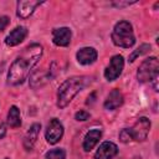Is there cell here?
Listing matches in <instances>:
<instances>
[{
    "label": "cell",
    "instance_id": "cell-1",
    "mask_svg": "<svg viewBox=\"0 0 159 159\" xmlns=\"http://www.w3.org/2000/svg\"><path fill=\"white\" fill-rule=\"evenodd\" d=\"M43 53V47L40 43H31L24 48L22 53L15 58L7 72V83L19 86L29 77L34 66L39 62Z\"/></svg>",
    "mask_w": 159,
    "mask_h": 159
},
{
    "label": "cell",
    "instance_id": "cell-2",
    "mask_svg": "<svg viewBox=\"0 0 159 159\" xmlns=\"http://www.w3.org/2000/svg\"><path fill=\"white\" fill-rule=\"evenodd\" d=\"M87 80L88 77L86 76H73L63 81L57 89V107L61 109L67 107L71 101L84 88Z\"/></svg>",
    "mask_w": 159,
    "mask_h": 159
},
{
    "label": "cell",
    "instance_id": "cell-3",
    "mask_svg": "<svg viewBox=\"0 0 159 159\" xmlns=\"http://www.w3.org/2000/svg\"><path fill=\"white\" fill-rule=\"evenodd\" d=\"M111 39L116 46L123 47V48H130L135 43V36H134L130 22L125 20L118 21L112 30Z\"/></svg>",
    "mask_w": 159,
    "mask_h": 159
},
{
    "label": "cell",
    "instance_id": "cell-4",
    "mask_svg": "<svg viewBox=\"0 0 159 159\" xmlns=\"http://www.w3.org/2000/svg\"><path fill=\"white\" fill-rule=\"evenodd\" d=\"M158 76H159V61L155 56L145 58L137 71V78L140 83H153L155 91H158Z\"/></svg>",
    "mask_w": 159,
    "mask_h": 159
},
{
    "label": "cell",
    "instance_id": "cell-5",
    "mask_svg": "<svg viewBox=\"0 0 159 159\" xmlns=\"http://www.w3.org/2000/svg\"><path fill=\"white\" fill-rule=\"evenodd\" d=\"M150 125H152L150 120L147 117L138 118L137 122L130 128H127V132H128V135L130 138V142L132 140L144 142L148 138V134H149V130H150Z\"/></svg>",
    "mask_w": 159,
    "mask_h": 159
},
{
    "label": "cell",
    "instance_id": "cell-6",
    "mask_svg": "<svg viewBox=\"0 0 159 159\" xmlns=\"http://www.w3.org/2000/svg\"><path fill=\"white\" fill-rule=\"evenodd\" d=\"M63 133H65L63 124L57 118H52V119H50V122L46 127V130H45L46 142L48 144H56L62 139Z\"/></svg>",
    "mask_w": 159,
    "mask_h": 159
},
{
    "label": "cell",
    "instance_id": "cell-7",
    "mask_svg": "<svg viewBox=\"0 0 159 159\" xmlns=\"http://www.w3.org/2000/svg\"><path fill=\"white\" fill-rule=\"evenodd\" d=\"M123 68H124V58H123V56L114 55L111 58L108 66L104 70V78L107 81H109V82L117 80L122 75Z\"/></svg>",
    "mask_w": 159,
    "mask_h": 159
},
{
    "label": "cell",
    "instance_id": "cell-8",
    "mask_svg": "<svg viewBox=\"0 0 159 159\" xmlns=\"http://www.w3.org/2000/svg\"><path fill=\"white\" fill-rule=\"evenodd\" d=\"M41 4L42 1H37V0H20L17 1L16 5V15L20 19H27L32 15L35 9Z\"/></svg>",
    "mask_w": 159,
    "mask_h": 159
},
{
    "label": "cell",
    "instance_id": "cell-9",
    "mask_svg": "<svg viewBox=\"0 0 159 159\" xmlns=\"http://www.w3.org/2000/svg\"><path fill=\"white\" fill-rule=\"evenodd\" d=\"M72 39V31L68 27H58L52 30V42L56 46L66 47L70 45Z\"/></svg>",
    "mask_w": 159,
    "mask_h": 159
},
{
    "label": "cell",
    "instance_id": "cell-10",
    "mask_svg": "<svg viewBox=\"0 0 159 159\" xmlns=\"http://www.w3.org/2000/svg\"><path fill=\"white\" fill-rule=\"evenodd\" d=\"M118 154V147L113 142H103L93 155V159H112Z\"/></svg>",
    "mask_w": 159,
    "mask_h": 159
},
{
    "label": "cell",
    "instance_id": "cell-11",
    "mask_svg": "<svg viewBox=\"0 0 159 159\" xmlns=\"http://www.w3.org/2000/svg\"><path fill=\"white\" fill-rule=\"evenodd\" d=\"M124 102V97H123V93L118 89V88H114L109 92V94L107 96V98L104 99L103 102V107L104 109L107 111H114L117 108H119Z\"/></svg>",
    "mask_w": 159,
    "mask_h": 159
},
{
    "label": "cell",
    "instance_id": "cell-12",
    "mask_svg": "<svg viewBox=\"0 0 159 159\" xmlns=\"http://www.w3.org/2000/svg\"><path fill=\"white\" fill-rule=\"evenodd\" d=\"M97 56H98L97 51L93 47H89V46L80 48L77 51V53H76V58H77L78 63H81L83 66L94 63L96 60H97Z\"/></svg>",
    "mask_w": 159,
    "mask_h": 159
},
{
    "label": "cell",
    "instance_id": "cell-13",
    "mask_svg": "<svg viewBox=\"0 0 159 159\" xmlns=\"http://www.w3.org/2000/svg\"><path fill=\"white\" fill-rule=\"evenodd\" d=\"M27 36V29L25 26H16L5 39V43L10 47L21 43Z\"/></svg>",
    "mask_w": 159,
    "mask_h": 159
},
{
    "label": "cell",
    "instance_id": "cell-14",
    "mask_svg": "<svg viewBox=\"0 0 159 159\" xmlns=\"http://www.w3.org/2000/svg\"><path fill=\"white\" fill-rule=\"evenodd\" d=\"M40 129H41V124L40 123H34L30 129L26 132L25 137H24V148L25 150H31L39 138V134H40Z\"/></svg>",
    "mask_w": 159,
    "mask_h": 159
},
{
    "label": "cell",
    "instance_id": "cell-15",
    "mask_svg": "<svg viewBox=\"0 0 159 159\" xmlns=\"http://www.w3.org/2000/svg\"><path fill=\"white\" fill-rule=\"evenodd\" d=\"M101 137H102V130L101 129L94 128V129H91L89 132H87V134L83 138V143H82L83 150L84 152H91L96 147V144L99 142Z\"/></svg>",
    "mask_w": 159,
    "mask_h": 159
},
{
    "label": "cell",
    "instance_id": "cell-16",
    "mask_svg": "<svg viewBox=\"0 0 159 159\" xmlns=\"http://www.w3.org/2000/svg\"><path fill=\"white\" fill-rule=\"evenodd\" d=\"M7 125L10 128H19L21 125V116H20V109L16 106H11L9 112H7Z\"/></svg>",
    "mask_w": 159,
    "mask_h": 159
},
{
    "label": "cell",
    "instance_id": "cell-17",
    "mask_svg": "<svg viewBox=\"0 0 159 159\" xmlns=\"http://www.w3.org/2000/svg\"><path fill=\"white\" fill-rule=\"evenodd\" d=\"M150 48H152V46H150L149 43H142L138 48H135V50L129 55L128 61H129V62H134L139 56H142V55H144V53L149 52V51H150Z\"/></svg>",
    "mask_w": 159,
    "mask_h": 159
},
{
    "label": "cell",
    "instance_id": "cell-18",
    "mask_svg": "<svg viewBox=\"0 0 159 159\" xmlns=\"http://www.w3.org/2000/svg\"><path fill=\"white\" fill-rule=\"evenodd\" d=\"M45 159H66V152L62 148H55L45 154Z\"/></svg>",
    "mask_w": 159,
    "mask_h": 159
},
{
    "label": "cell",
    "instance_id": "cell-19",
    "mask_svg": "<svg viewBox=\"0 0 159 159\" xmlns=\"http://www.w3.org/2000/svg\"><path fill=\"white\" fill-rule=\"evenodd\" d=\"M91 117V114H89V112H87V111H84V109H80L78 112H76V114H75V119L76 120H87L88 118Z\"/></svg>",
    "mask_w": 159,
    "mask_h": 159
},
{
    "label": "cell",
    "instance_id": "cell-20",
    "mask_svg": "<svg viewBox=\"0 0 159 159\" xmlns=\"http://www.w3.org/2000/svg\"><path fill=\"white\" fill-rule=\"evenodd\" d=\"M9 24H10V17L9 16H6V15L0 16V31H4L7 27Z\"/></svg>",
    "mask_w": 159,
    "mask_h": 159
},
{
    "label": "cell",
    "instance_id": "cell-21",
    "mask_svg": "<svg viewBox=\"0 0 159 159\" xmlns=\"http://www.w3.org/2000/svg\"><path fill=\"white\" fill-rule=\"evenodd\" d=\"M6 135V125L4 122L0 120V139H2Z\"/></svg>",
    "mask_w": 159,
    "mask_h": 159
},
{
    "label": "cell",
    "instance_id": "cell-22",
    "mask_svg": "<svg viewBox=\"0 0 159 159\" xmlns=\"http://www.w3.org/2000/svg\"><path fill=\"white\" fill-rule=\"evenodd\" d=\"M132 4H135V2H112L113 6H117V7H122V6H128V5H132Z\"/></svg>",
    "mask_w": 159,
    "mask_h": 159
},
{
    "label": "cell",
    "instance_id": "cell-23",
    "mask_svg": "<svg viewBox=\"0 0 159 159\" xmlns=\"http://www.w3.org/2000/svg\"><path fill=\"white\" fill-rule=\"evenodd\" d=\"M4 159H9V158H4Z\"/></svg>",
    "mask_w": 159,
    "mask_h": 159
}]
</instances>
